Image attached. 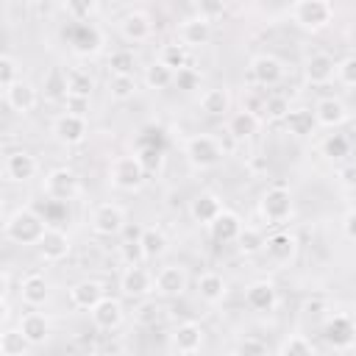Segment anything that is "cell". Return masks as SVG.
<instances>
[{"label": "cell", "mask_w": 356, "mask_h": 356, "mask_svg": "<svg viewBox=\"0 0 356 356\" xmlns=\"http://www.w3.org/2000/svg\"><path fill=\"white\" fill-rule=\"evenodd\" d=\"M50 222L44 214H39L31 206H17L14 211L6 214L3 220V236L19 248H39V242L44 239Z\"/></svg>", "instance_id": "1"}, {"label": "cell", "mask_w": 356, "mask_h": 356, "mask_svg": "<svg viewBox=\"0 0 356 356\" xmlns=\"http://www.w3.org/2000/svg\"><path fill=\"white\" fill-rule=\"evenodd\" d=\"M181 150H184V159H186L195 170H211V167H217V164L222 161V156H225L222 139L214 136V134H189V136H184Z\"/></svg>", "instance_id": "2"}, {"label": "cell", "mask_w": 356, "mask_h": 356, "mask_svg": "<svg viewBox=\"0 0 356 356\" xmlns=\"http://www.w3.org/2000/svg\"><path fill=\"white\" fill-rule=\"evenodd\" d=\"M334 17H337V8L328 0H298L289 6V19L306 33L325 31L334 22Z\"/></svg>", "instance_id": "3"}, {"label": "cell", "mask_w": 356, "mask_h": 356, "mask_svg": "<svg viewBox=\"0 0 356 356\" xmlns=\"http://www.w3.org/2000/svg\"><path fill=\"white\" fill-rule=\"evenodd\" d=\"M145 178H147V172H145L142 161L136 159V153H122V156H114L108 161L106 181L117 192H139Z\"/></svg>", "instance_id": "4"}, {"label": "cell", "mask_w": 356, "mask_h": 356, "mask_svg": "<svg viewBox=\"0 0 356 356\" xmlns=\"http://www.w3.org/2000/svg\"><path fill=\"white\" fill-rule=\"evenodd\" d=\"M259 214L270 225H284L295 214V197L286 184H270L259 197Z\"/></svg>", "instance_id": "5"}, {"label": "cell", "mask_w": 356, "mask_h": 356, "mask_svg": "<svg viewBox=\"0 0 356 356\" xmlns=\"http://www.w3.org/2000/svg\"><path fill=\"white\" fill-rule=\"evenodd\" d=\"M42 192L53 203H70L81 195V175L72 167H53L42 178Z\"/></svg>", "instance_id": "6"}, {"label": "cell", "mask_w": 356, "mask_h": 356, "mask_svg": "<svg viewBox=\"0 0 356 356\" xmlns=\"http://www.w3.org/2000/svg\"><path fill=\"white\" fill-rule=\"evenodd\" d=\"M298 253H300V239L289 228H275L273 234H267V239H264V256L275 267H289L298 259Z\"/></svg>", "instance_id": "7"}, {"label": "cell", "mask_w": 356, "mask_h": 356, "mask_svg": "<svg viewBox=\"0 0 356 356\" xmlns=\"http://www.w3.org/2000/svg\"><path fill=\"white\" fill-rule=\"evenodd\" d=\"M323 337L334 350H350L356 345V317L348 312H331L323 323Z\"/></svg>", "instance_id": "8"}, {"label": "cell", "mask_w": 356, "mask_h": 356, "mask_svg": "<svg viewBox=\"0 0 356 356\" xmlns=\"http://www.w3.org/2000/svg\"><path fill=\"white\" fill-rule=\"evenodd\" d=\"M89 225H92V231H95L97 236H108V239H111V236H120V234L125 231L128 217H125V209H122L120 203L106 200V203H97V206L92 209Z\"/></svg>", "instance_id": "9"}, {"label": "cell", "mask_w": 356, "mask_h": 356, "mask_svg": "<svg viewBox=\"0 0 356 356\" xmlns=\"http://www.w3.org/2000/svg\"><path fill=\"white\" fill-rule=\"evenodd\" d=\"M248 72H250V81L256 86L273 89L286 78V64L273 53H256L250 58V64H248Z\"/></svg>", "instance_id": "10"}, {"label": "cell", "mask_w": 356, "mask_h": 356, "mask_svg": "<svg viewBox=\"0 0 356 356\" xmlns=\"http://www.w3.org/2000/svg\"><path fill=\"white\" fill-rule=\"evenodd\" d=\"M117 33L128 44H145L153 36V17L145 8H131L117 19Z\"/></svg>", "instance_id": "11"}, {"label": "cell", "mask_w": 356, "mask_h": 356, "mask_svg": "<svg viewBox=\"0 0 356 356\" xmlns=\"http://www.w3.org/2000/svg\"><path fill=\"white\" fill-rule=\"evenodd\" d=\"M50 134H53V139H56L58 145H64V147H75V145L86 142V136H89V120H86V117H78V114H67V111H61V114L53 117V122H50Z\"/></svg>", "instance_id": "12"}, {"label": "cell", "mask_w": 356, "mask_h": 356, "mask_svg": "<svg viewBox=\"0 0 356 356\" xmlns=\"http://www.w3.org/2000/svg\"><path fill=\"white\" fill-rule=\"evenodd\" d=\"M3 175L11 184H28L39 175V159L25 147L8 150L6 159H3Z\"/></svg>", "instance_id": "13"}, {"label": "cell", "mask_w": 356, "mask_h": 356, "mask_svg": "<svg viewBox=\"0 0 356 356\" xmlns=\"http://www.w3.org/2000/svg\"><path fill=\"white\" fill-rule=\"evenodd\" d=\"M120 292H122L125 298L145 300V298L156 295V275H153L147 267H142V264L125 267V270L120 273Z\"/></svg>", "instance_id": "14"}, {"label": "cell", "mask_w": 356, "mask_h": 356, "mask_svg": "<svg viewBox=\"0 0 356 356\" xmlns=\"http://www.w3.org/2000/svg\"><path fill=\"white\" fill-rule=\"evenodd\" d=\"M300 72H303V81H306L309 86H325V83H331V81L337 78V61H334L331 53L314 50V53H309V56L303 58Z\"/></svg>", "instance_id": "15"}, {"label": "cell", "mask_w": 356, "mask_h": 356, "mask_svg": "<svg viewBox=\"0 0 356 356\" xmlns=\"http://www.w3.org/2000/svg\"><path fill=\"white\" fill-rule=\"evenodd\" d=\"M67 42H70V50L81 58L86 56H97L103 50V33L97 31L95 22H83V25H75L70 22V31H67Z\"/></svg>", "instance_id": "16"}, {"label": "cell", "mask_w": 356, "mask_h": 356, "mask_svg": "<svg viewBox=\"0 0 356 356\" xmlns=\"http://www.w3.org/2000/svg\"><path fill=\"white\" fill-rule=\"evenodd\" d=\"M186 289H189V270L184 264L170 261V264L159 267V273H156V295L159 298L172 300V298H181Z\"/></svg>", "instance_id": "17"}, {"label": "cell", "mask_w": 356, "mask_h": 356, "mask_svg": "<svg viewBox=\"0 0 356 356\" xmlns=\"http://www.w3.org/2000/svg\"><path fill=\"white\" fill-rule=\"evenodd\" d=\"M314 120H317V128H328V131H337L342 128L348 120H350V108L342 97L337 95H325L314 103Z\"/></svg>", "instance_id": "18"}, {"label": "cell", "mask_w": 356, "mask_h": 356, "mask_svg": "<svg viewBox=\"0 0 356 356\" xmlns=\"http://www.w3.org/2000/svg\"><path fill=\"white\" fill-rule=\"evenodd\" d=\"M211 33H214L211 19H206V17L197 14V11L189 14V17H184V19L178 22V42H181L184 47H189V50L209 44V42H211Z\"/></svg>", "instance_id": "19"}, {"label": "cell", "mask_w": 356, "mask_h": 356, "mask_svg": "<svg viewBox=\"0 0 356 356\" xmlns=\"http://www.w3.org/2000/svg\"><path fill=\"white\" fill-rule=\"evenodd\" d=\"M186 211H189V220H192V222L209 228V225L225 211V203H222V197H220L217 192L206 189V192H197V195L189 200Z\"/></svg>", "instance_id": "20"}, {"label": "cell", "mask_w": 356, "mask_h": 356, "mask_svg": "<svg viewBox=\"0 0 356 356\" xmlns=\"http://www.w3.org/2000/svg\"><path fill=\"white\" fill-rule=\"evenodd\" d=\"M245 306L259 314H270L278 306V286L270 278H256L245 286Z\"/></svg>", "instance_id": "21"}, {"label": "cell", "mask_w": 356, "mask_h": 356, "mask_svg": "<svg viewBox=\"0 0 356 356\" xmlns=\"http://www.w3.org/2000/svg\"><path fill=\"white\" fill-rule=\"evenodd\" d=\"M3 100H6V106L14 111V114H31L36 106H39V89L31 83V81H17L14 86H8V89H3Z\"/></svg>", "instance_id": "22"}, {"label": "cell", "mask_w": 356, "mask_h": 356, "mask_svg": "<svg viewBox=\"0 0 356 356\" xmlns=\"http://www.w3.org/2000/svg\"><path fill=\"white\" fill-rule=\"evenodd\" d=\"M261 122H264V120H261L256 111L239 108V111H231V114L225 117V134H228L234 142H248V139H253V136L259 134Z\"/></svg>", "instance_id": "23"}, {"label": "cell", "mask_w": 356, "mask_h": 356, "mask_svg": "<svg viewBox=\"0 0 356 356\" xmlns=\"http://www.w3.org/2000/svg\"><path fill=\"white\" fill-rule=\"evenodd\" d=\"M70 303L81 312H92L103 298H106V284L97 278H81L70 286Z\"/></svg>", "instance_id": "24"}, {"label": "cell", "mask_w": 356, "mask_h": 356, "mask_svg": "<svg viewBox=\"0 0 356 356\" xmlns=\"http://www.w3.org/2000/svg\"><path fill=\"white\" fill-rule=\"evenodd\" d=\"M36 250H39V259H42V261H47V264H58V261H64V259L70 256V250H72L70 234L61 231V228H56V225H50L47 234H44V239L39 242Z\"/></svg>", "instance_id": "25"}, {"label": "cell", "mask_w": 356, "mask_h": 356, "mask_svg": "<svg viewBox=\"0 0 356 356\" xmlns=\"http://www.w3.org/2000/svg\"><path fill=\"white\" fill-rule=\"evenodd\" d=\"M89 317H92V325H95L97 331H114V328H120L122 320H125V306H122L120 298L106 295V298L89 312Z\"/></svg>", "instance_id": "26"}, {"label": "cell", "mask_w": 356, "mask_h": 356, "mask_svg": "<svg viewBox=\"0 0 356 356\" xmlns=\"http://www.w3.org/2000/svg\"><path fill=\"white\" fill-rule=\"evenodd\" d=\"M242 228H245V222H242V217L236 214V211H231V209H225L206 231H209V236H211V242H217V245H236V239H239V234H242Z\"/></svg>", "instance_id": "27"}, {"label": "cell", "mask_w": 356, "mask_h": 356, "mask_svg": "<svg viewBox=\"0 0 356 356\" xmlns=\"http://www.w3.org/2000/svg\"><path fill=\"white\" fill-rule=\"evenodd\" d=\"M195 292H197V298H200L203 303L217 306V303H222L225 295H228V281H225L222 273H217V270H206V273L197 275V281H195Z\"/></svg>", "instance_id": "28"}, {"label": "cell", "mask_w": 356, "mask_h": 356, "mask_svg": "<svg viewBox=\"0 0 356 356\" xmlns=\"http://www.w3.org/2000/svg\"><path fill=\"white\" fill-rule=\"evenodd\" d=\"M19 300L28 309H39L50 300V281L42 273H28L19 278Z\"/></svg>", "instance_id": "29"}, {"label": "cell", "mask_w": 356, "mask_h": 356, "mask_svg": "<svg viewBox=\"0 0 356 356\" xmlns=\"http://www.w3.org/2000/svg\"><path fill=\"white\" fill-rule=\"evenodd\" d=\"M17 325H19V331L25 334V339H28L33 348H36V345H44V342L50 339V317H47L44 312L31 309V312L19 314Z\"/></svg>", "instance_id": "30"}, {"label": "cell", "mask_w": 356, "mask_h": 356, "mask_svg": "<svg viewBox=\"0 0 356 356\" xmlns=\"http://www.w3.org/2000/svg\"><path fill=\"white\" fill-rule=\"evenodd\" d=\"M231 92H228V86H209V89H203L200 92V97H197V106H200V111L206 114V117H228L231 114Z\"/></svg>", "instance_id": "31"}, {"label": "cell", "mask_w": 356, "mask_h": 356, "mask_svg": "<svg viewBox=\"0 0 356 356\" xmlns=\"http://www.w3.org/2000/svg\"><path fill=\"white\" fill-rule=\"evenodd\" d=\"M170 339H172L175 353H178V350H200V348H203V339H206V331H203L200 323L184 320V323L175 325V331H172Z\"/></svg>", "instance_id": "32"}, {"label": "cell", "mask_w": 356, "mask_h": 356, "mask_svg": "<svg viewBox=\"0 0 356 356\" xmlns=\"http://www.w3.org/2000/svg\"><path fill=\"white\" fill-rule=\"evenodd\" d=\"M284 128L286 134H292L295 139H306L317 131V120H314V108H306V106H292V111L286 114L284 120Z\"/></svg>", "instance_id": "33"}, {"label": "cell", "mask_w": 356, "mask_h": 356, "mask_svg": "<svg viewBox=\"0 0 356 356\" xmlns=\"http://www.w3.org/2000/svg\"><path fill=\"white\" fill-rule=\"evenodd\" d=\"M139 242H142V250H145L147 261H156L170 250V239H167L161 225H145L139 231Z\"/></svg>", "instance_id": "34"}, {"label": "cell", "mask_w": 356, "mask_h": 356, "mask_svg": "<svg viewBox=\"0 0 356 356\" xmlns=\"http://www.w3.org/2000/svg\"><path fill=\"white\" fill-rule=\"evenodd\" d=\"M159 61H161L164 67H170L172 72H181V70L192 67V53H189V47H184V44L175 39V42H164V44L159 47Z\"/></svg>", "instance_id": "35"}, {"label": "cell", "mask_w": 356, "mask_h": 356, "mask_svg": "<svg viewBox=\"0 0 356 356\" xmlns=\"http://www.w3.org/2000/svg\"><path fill=\"white\" fill-rule=\"evenodd\" d=\"M142 83H145L147 89H153V92H164V89H170V86H175V72H172L170 67H164V64L156 58V61L145 64V70H142Z\"/></svg>", "instance_id": "36"}, {"label": "cell", "mask_w": 356, "mask_h": 356, "mask_svg": "<svg viewBox=\"0 0 356 356\" xmlns=\"http://www.w3.org/2000/svg\"><path fill=\"white\" fill-rule=\"evenodd\" d=\"M64 72H67V95L92 97L95 75H92L86 67H64Z\"/></svg>", "instance_id": "37"}, {"label": "cell", "mask_w": 356, "mask_h": 356, "mask_svg": "<svg viewBox=\"0 0 356 356\" xmlns=\"http://www.w3.org/2000/svg\"><path fill=\"white\" fill-rule=\"evenodd\" d=\"M136 92H139L136 75H108V81H106V95L111 100H117V103L131 100Z\"/></svg>", "instance_id": "38"}, {"label": "cell", "mask_w": 356, "mask_h": 356, "mask_svg": "<svg viewBox=\"0 0 356 356\" xmlns=\"http://www.w3.org/2000/svg\"><path fill=\"white\" fill-rule=\"evenodd\" d=\"M33 345L25 339V334L19 331V325H6L3 328V334H0V353L3 356H28V350H31Z\"/></svg>", "instance_id": "39"}, {"label": "cell", "mask_w": 356, "mask_h": 356, "mask_svg": "<svg viewBox=\"0 0 356 356\" xmlns=\"http://www.w3.org/2000/svg\"><path fill=\"white\" fill-rule=\"evenodd\" d=\"M61 11L67 14L70 22L83 25V22H92L100 14V6L95 0H70V3H61Z\"/></svg>", "instance_id": "40"}, {"label": "cell", "mask_w": 356, "mask_h": 356, "mask_svg": "<svg viewBox=\"0 0 356 356\" xmlns=\"http://www.w3.org/2000/svg\"><path fill=\"white\" fill-rule=\"evenodd\" d=\"M350 139L345 134H328L323 142H320V153L328 159V161H339L345 164V159L350 156Z\"/></svg>", "instance_id": "41"}, {"label": "cell", "mask_w": 356, "mask_h": 356, "mask_svg": "<svg viewBox=\"0 0 356 356\" xmlns=\"http://www.w3.org/2000/svg\"><path fill=\"white\" fill-rule=\"evenodd\" d=\"M106 67H108V75H134V70H136V56H134V50H128V47L111 50V53L106 56Z\"/></svg>", "instance_id": "42"}, {"label": "cell", "mask_w": 356, "mask_h": 356, "mask_svg": "<svg viewBox=\"0 0 356 356\" xmlns=\"http://www.w3.org/2000/svg\"><path fill=\"white\" fill-rule=\"evenodd\" d=\"M289 111H292L289 97L273 92V95H267V100H264V106H261V120H267V122H284Z\"/></svg>", "instance_id": "43"}, {"label": "cell", "mask_w": 356, "mask_h": 356, "mask_svg": "<svg viewBox=\"0 0 356 356\" xmlns=\"http://www.w3.org/2000/svg\"><path fill=\"white\" fill-rule=\"evenodd\" d=\"M275 356H314V345L309 342L306 334H286L278 342Z\"/></svg>", "instance_id": "44"}, {"label": "cell", "mask_w": 356, "mask_h": 356, "mask_svg": "<svg viewBox=\"0 0 356 356\" xmlns=\"http://www.w3.org/2000/svg\"><path fill=\"white\" fill-rule=\"evenodd\" d=\"M264 239L267 236L261 234V228L245 225L242 234H239V239H236V248H239L242 256H256V253H264Z\"/></svg>", "instance_id": "45"}, {"label": "cell", "mask_w": 356, "mask_h": 356, "mask_svg": "<svg viewBox=\"0 0 356 356\" xmlns=\"http://www.w3.org/2000/svg\"><path fill=\"white\" fill-rule=\"evenodd\" d=\"M161 312H164V306L156 298H145L134 309V323L142 325V328H150V325H156L161 320Z\"/></svg>", "instance_id": "46"}, {"label": "cell", "mask_w": 356, "mask_h": 356, "mask_svg": "<svg viewBox=\"0 0 356 356\" xmlns=\"http://www.w3.org/2000/svg\"><path fill=\"white\" fill-rule=\"evenodd\" d=\"M117 256L125 267H136V264H145V250H142V242H139V234L136 236H125L120 245H117Z\"/></svg>", "instance_id": "47"}, {"label": "cell", "mask_w": 356, "mask_h": 356, "mask_svg": "<svg viewBox=\"0 0 356 356\" xmlns=\"http://www.w3.org/2000/svg\"><path fill=\"white\" fill-rule=\"evenodd\" d=\"M44 95L53 100H64L67 97V72L64 67H50L44 75Z\"/></svg>", "instance_id": "48"}, {"label": "cell", "mask_w": 356, "mask_h": 356, "mask_svg": "<svg viewBox=\"0 0 356 356\" xmlns=\"http://www.w3.org/2000/svg\"><path fill=\"white\" fill-rule=\"evenodd\" d=\"M17 81H22V64H19L17 56L3 53V56H0V86L8 89V86H14Z\"/></svg>", "instance_id": "49"}, {"label": "cell", "mask_w": 356, "mask_h": 356, "mask_svg": "<svg viewBox=\"0 0 356 356\" xmlns=\"http://www.w3.org/2000/svg\"><path fill=\"white\" fill-rule=\"evenodd\" d=\"M136 159L142 161V167H145L147 175H150V172H159V170L164 167V150L156 147V145H145V147H139Z\"/></svg>", "instance_id": "50"}, {"label": "cell", "mask_w": 356, "mask_h": 356, "mask_svg": "<svg viewBox=\"0 0 356 356\" xmlns=\"http://www.w3.org/2000/svg\"><path fill=\"white\" fill-rule=\"evenodd\" d=\"M231 356H273V353H270V348H267L261 339H256V337H242V339L234 345Z\"/></svg>", "instance_id": "51"}, {"label": "cell", "mask_w": 356, "mask_h": 356, "mask_svg": "<svg viewBox=\"0 0 356 356\" xmlns=\"http://www.w3.org/2000/svg\"><path fill=\"white\" fill-rule=\"evenodd\" d=\"M337 81L348 89H356V56H345L337 61Z\"/></svg>", "instance_id": "52"}, {"label": "cell", "mask_w": 356, "mask_h": 356, "mask_svg": "<svg viewBox=\"0 0 356 356\" xmlns=\"http://www.w3.org/2000/svg\"><path fill=\"white\" fill-rule=\"evenodd\" d=\"M175 89H181V92H195V89H200V72H197L195 67H186V70L175 72Z\"/></svg>", "instance_id": "53"}, {"label": "cell", "mask_w": 356, "mask_h": 356, "mask_svg": "<svg viewBox=\"0 0 356 356\" xmlns=\"http://www.w3.org/2000/svg\"><path fill=\"white\" fill-rule=\"evenodd\" d=\"M64 111L67 114H78V117H89V108H92V97H81V95H67L61 100Z\"/></svg>", "instance_id": "54"}, {"label": "cell", "mask_w": 356, "mask_h": 356, "mask_svg": "<svg viewBox=\"0 0 356 356\" xmlns=\"http://www.w3.org/2000/svg\"><path fill=\"white\" fill-rule=\"evenodd\" d=\"M325 309H328V300H325L323 295H312V298H306L303 306H300V312L309 314V317H317V314H323Z\"/></svg>", "instance_id": "55"}, {"label": "cell", "mask_w": 356, "mask_h": 356, "mask_svg": "<svg viewBox=\"0 0 356 356\" xmlns=\"http://www.w3.org/2000/svg\"><path fill=\"white\" fill-rule=\"evenodd\" d=\"M337 178H339V184H342L345 189H356V164H353V161H345V164H339V170H337Z\"/></svg>", "instance_id": "56"}, {"label": "cell", "mask_w": 356, "mask_h": 356, "mask_svg": "<svg viewBox=\"0 0 356 356\" xmlns=\"http://www.w3.org/2000/svg\"><path fill=\"white\" fill-rule=\"evenodd\" d=\"M342 234H345L350 242H356V206L342 214Z\"/></svg>", "instance_id": "57"}, {"label": "cell", "mask_w": 356, "mask_h": 356, "mask_svg": "<svg viewBox=\"0 0 356 356\" xmlns=\"http://www.w3.org/2000/svg\"><path fill=\"white\" fill-rule=\"evenodd\" d=\"M0 286H3V300H8V295H11V270H3Z\"/></svg>", "instance_id": "58"}, {"label": "cell", "mask_w": 356, "mask_h": 356, "mask_svg": "<svg viewBox=\"0 0 356 356\" xmlns=\"http://www.w3.org/2000/svg\"><path fill=\"white\" fill-rule=\"evenodd\" d=\"M175 356H203V350H178Z\"/></svg>", "instance_id": "59"}]
</instances>
